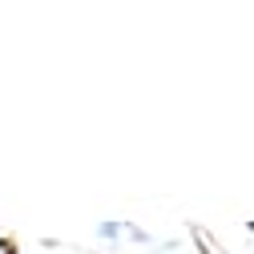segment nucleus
<instances>
[{
  "instance_id": "obj_1",
  "label": "nucleus",
  "mask_w": 254,
  "mask_h": 254,
  "mask_svg": "<svg viewBox=\"0 0 254 254\" xmlns=\"http://www.w3.org/2000/svg\"><path fill=\"white\" fill-rule=\"evenodd\" d=\"M0 254H20L16 238H4V234H0Z\"/></svg>"
}]
</instances>
